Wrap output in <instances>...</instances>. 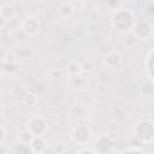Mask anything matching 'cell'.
Here are the masks:
<instances>
[]
</instances>
